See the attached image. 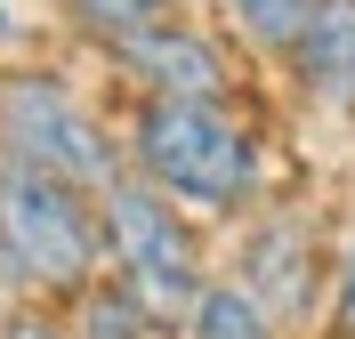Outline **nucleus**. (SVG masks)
<instances>
[{
	"mask_svg": "<svg viewBox=\"0 0 355 339\" xmlns=\"http://www.w3.org/2000/svg\"><path fill=\"white\" fill-rule=\"evenodd\" d=\"M0 162L49 170V178L105 194L130 154H121V121L73 81L65 65H0Z\"/></svg>",
	"mask_w": 355,
	"mask_h": 339,
	"instance_id": "3",
	"label": "nucleus"
},
{
	"mask_svg": "<svg viewBox=\"0 0 355 339\" xmlns=\"http://www.w3.org/2000/svg\"><path fill=\"white\" fill-rule=\"evenodd\" d=\"M0 339H73V331H65V307L17 299V307H0Z\"/></svg>",
	"mask_w": 355,
	"mask_h": 339,
	"instance_id": "13",
	"label": "nucleus"
},
{
	"mask_svg": "<svg viewBox=\"0 0 355 339\" xmlns=\"http://www.w3.org/2000/svg\"><path fill=\"white\" fill-rule=\"evenodd\" d=\"M170 339H291V331L266 315V307H250V299H243V291H234V283L218 275V283L194 299V315L178 323Z\"/></svg>",
	"mask_w": 355,
	"mask_h": 339,
	"instance_id": "10",
	"label": "nucleus"
},
{
	"mask_svg": "<svg viewBox=\"0 0 355 339\" xmlns=\"http://www.w3.org/2000/svg\"><path fill=\"white\" fill-rule=\"evenodd\" d=\"M331 243H339V226L307 194L275 186L250 218H234L218 234V275L250 307H266L291 339H307L315 315H323V283H331Z\"/></svg>",
	"mask_w": 355,
	"mask_h": 339,
	"instance_id": "5",
	"label": "nucleus"
},
{
	"mask_svg": "<svg viewBox=\"0 0 355 339\" xmlns=\"http://www.w3.org/2000/svg\"><path fill=\"white\" fill-rule=\"evenodd\" d=\"M121 154L130 178H146L154 194H170L186 218H202L210 234H226L234 218L283 186L275 137L234 105H186V97H130L121 113Z\"/></svg>",
	"mask_w": 355,
	"mask_h": 339,
	"instance_id": "1",
	"label": "nucleus"
},
{
	"mask_svg": "<svg viewBox=\"0 0 355 339\" xmlns=\"http://www.w3.org/2000/svg\"><path fill=\"white\" fill-rule=\"evenodd\" d=\"M218 8V33L243 57H266V65H283V49L299 41V24H307L315 0H210Z\"/></svg>",
	"mask_w": 355,
	"mask_h": 339,
	"instance_id": "9",
	"label": "nucleus"
},
{
	"mask_svg": "<svg viewBox=\"0 0 355 339\" xmlns=\"http://www.w3.org/2000/svg\"><path fill=\"white\" fill-rule=\"evenodd\" d=\"M105 275V226H97V194L0 162V307L41 299L65 307L81 283Z\"/></svg>",
	"mask_w": 355,
	"mask_h": 339,
	"instance_id": "2",
	"label": "nucleus"
},
{
	"mask_svg": "<svg viewBox=\"0 0 355 339\" xmlns=\"http://www.w3.org/2000/svg\"><path fill=\"white\" fill-rule=\"evenodd\" d=\"M283 73L299 89V105L355 121V0H315L299 41L283 49Z\"/></svg>",
	"mask_w": 355,
	"mask_h": 339,
	"instance_id": "7",
	"label": "nucleus"
},
{
	"mask_svg": "<svg viewBox=\"0 0 355 339\" xmlns=\"http://www.w3.org/2000/svg\"><path fill=\"white\" fill-rule=\"evenodd\" d=\"M65 331L73 339H170V323H162L121 275H97V283H81V291L65 299Z\"/></svg>",
	"mask_w": 355,
	"mask_h": 339,
	"instance_id": "8",
	"label": "nucleus"
},
{
	"mask_svg": "<svg viewBox=\"0 0 355 339\" xmlns=\"http://www.w3.org/2000/svg\"><path fill=\"white\" fill-rule=\"evenodd\" d=\"M307 339H355V218L331 243V283H323V315H315Z\"/></svg>",
	"mask_w": 355,
	"mask_h": 339,
	"instance_id": "12",
	"label": "nucleus"
},
{
	"mask_svg": "<svg viewBox=\"0 0 355 339\" xmlns=\"http://www.w3.org/2000/svg\"><path fill=\"white\" fill-rule=\"evenodd\" d=\"M17 33H24V24H17V0H0V49H17Z\"/></svg>",
	"mask_w": 355,
	"mask_h": 339,
	"instance_id": "14",
	"label": "nucleus"
},
{
	"mask_svg": "<svg viewBox=\"0 0 355 339\" xmlns=\"http://www.w3.org/2000/svg\"><path fill=\"white\" fill-rule=\"evenodd\" d=\"M105 73L130 81V97H186V105H234L243 97V49L218 24L186 17V8L137 24L130 41H113Z\"/></svg>",
	"mask_w": 355,
	"mask_h": 339,
	"instance_id": "6",
	"label": "nucleus"
},
{
	"mask_svg": "<svg viewBox=\"0 0 355 339\" xmlns=\"http://www.w3.org/2000/svg\"><path fill=\"white\" fill-rule=\"evenodd\" d=\"M57 8H65V33H73V41H89L97 57H105L113 41H130L137 24L170 17L178 0H57Z\"/></svg>",
	"mask_w": 355,
	"mask_h": 339,
	"instance_id": "11",
	"label": "nucleus"
},
{
	"mask_svg": "<svg viewBox=\"0 0 355 339\" xmlns=\"http://www.w3.org/2000/svg\"><path fill=\"white\" fill-rule=\"evenodd\" d=\"M97 226H105V275H121L170 331L218 283V234L202 218H186L170 194H154L146 178H130V170L97 194Z\"/></svg>",
	"mask_w": 355,
	"mask_h": 339,
	"instance_id": "4",
	"label": "nucleus"
}]
</instances>
